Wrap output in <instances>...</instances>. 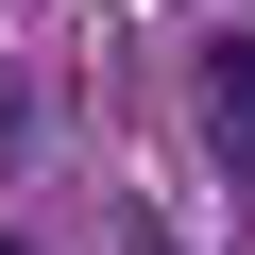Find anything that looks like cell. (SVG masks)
Wrapping results in <instances>:
<instances>
[{
	"label": "cell",
	"instance_id": "cell-2",
	"mask_svg": "<svg viewBox=\"0 0 255 255\" xmlns=\"http://www.w3.org/2000/svg\"><path fill=\"white\" fill-rule=\"evenodd\" d=\"M0 255H34V238H0Z\"/></svg>",
	"mask_w": 255,
	"mask_h": 255
},
{
	"label": "cell",
	"instance_id": "cell-1",
	"mask_svg": "<svg viewBox=\"0 0 255 255\" xmlns=\"http://www.w3.org/2000/svg\"><path fill=\"white\" fill-rule=\"evenodd\" d=\"M187 102H204L221 187H255V34H204V51H187Z\"/></svg>",
	"mask_w": 255,
	"mask_h": 255
}]
</instances>
